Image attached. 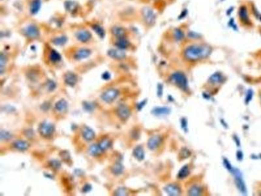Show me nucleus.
<instances>
[{
  "label": "nucleus",
  "instance_id": "0eeeda50",
  "mask_svg": "<svg viewBox=\"0 0 261 196\" xmlns=\"http://www.w3.org/2000/svg\"><path fill=\"white\" fill-rule=\"evenodd\" d=\"M142 16L147 24H152L155 21V15L154 11L149 7H144L142 9Z\"/></svg>",
  "mask_w": 261,
  "mask_h": 196
},
{
  "label": "nucleus",
  "instance_id": "a19ab883",
  "mask_svg": "<svg viewBox=\"0 0 261 196\" xmlns=\"http://www.w3.org/2000/svg\"><path fill=\"white\" fill-rule=\"evenodd\" d=\"M116 195H127V190L125 188H119L115 191Z\"/></svg>",
  "mask_w": 261,
  "mask_h": 196
},
{
  "label": "nucleus",
  "instance_id": "9b49d317",
  "mask_svg": "<svg viewBox=\"0 0 261 196\" xmlns=\"http://www.w3.org/2000/svg\"><path fill=\"white\" fill-rule=\"evenodd\" d=\"M162 142V138L159 136L151 137L147 141V147L151 150H155Z\"/></svg>",
  "mask_w": 261,
  "mask_h": 196
},
{
  "label": "nucleus",
  "instance_id": "ddd939ff",
  "mask_svg": "<svg viewBox=\"0 0 261 196\" xmlns=\"http://www.w3.org/2000/svg\"><path fill=\"white\" fill-rule=\"evenodd\" d=\"M91 54V51L90 49H86V48H82V49H80L76 52L74 57L77 60H81L88 58Z\"/></svg>",
  "mask_w": 261,
  "mask_h": 196
},
{
  "label": "nucleus",
  "instance_id": "20e7f679",
  "mask_svg": "<svg viewBox=\"0 0 261 196\" xmlns=\"http://www.w3.org/2000/svg\"><path fill=\"white\" fill-rule=\"evenodd\" d=\"M55 131L54 126L47 122H43L41 124L39 128V132L40 133L41 136L44 137H50L53 135Z\"/></svg>",
  "mask_w": 261,
  "mask_h": 196
},
{
  "label": "nucleus",
  "instance_id": "a211bd4d",
  "mask_svg": "<svg viewBox=\"0 0 261 196\" xmlns=\"http://www.w3.org/2000/svg\"><path fill=\"white\" fill-rule=\"evenodd\" d=\"M239 16H240V20L247 24L250 23V20L248 15V12L246 7H241L239 11Z\"/></svg>",
  "mask_w": 261,
  "mask_h": 196
},
{
  "label": "nucleus",
  "instance_id": "58836bf2",
  "mask_svg": "<svg viewBox=\"0 0 261 196\" xmlns=\"http://www.w3.org/2000/svg\"><path fill=\"white\" fill-rule=\"evenodd\" d=\"M190 154H191L190 151L188 149H187L186 148H183L180 151V156H181L180 158H187L190 156Z\"/></svg>",
  "mask_w": 261,
  "mask_h": 196
},
{
  "label": "nucleus",
  "instance_id": "c85d7f7f",
  "mask_svg": "<svg viewBox=\"0 0 261 196\" xmlns=\"http://www.w3.org/2000/svg\"><path fill=\"white\" fill-rule=\"evenodd\" d=\"M49 59L52 62H59L62 60V56L58 53V52L56 50H52L50 51L49 54Z\"/></svg>",
  "mask_w": 261,
  "mask_h": 196
},
{
  "label": "nucleus",
  "instance_id": "7c9ffc66",
  "mask_svg": "<svg viewBox=\"0 0 261 196\" xmlns=\"http://www.w3.org/2000/svg\"><path fill=\"white\" fill-rule=\"evenodd\" d=\"M99 147L101 148V149L103 151H105L107 149H109L111 146V141L108 139L104 138L100 141V143L98 144Z\"/></svg>",
  "mask_w": 261,
  "mask_h": 196
},
{
  "label": "nucleus",
  "instance_id": "39448f33",
  "mask_svg": "<svg viewBox=\"0 0 261 196\" xmlns=\"http://www.w3.org/2000/svg\"><path fill=\"white\" fill-rule=\"evenodd\" d=\"M119 91L115 88L108 89L102 94L101 99L103 101L107 103H110L118 97Z\"/></svg>",
  "mask_w": 261,
  "mask_h": 196
},
{
  "label": "nucleus",
  "instance_id": "a18cd8bd",
  "mask_svg": "<svg viewBox=\"0 0 261 196\" xmlns=\"http://www.w3.org/2000/svg\"><path fill=\"white\" fill-rule=\"evenodd\" d=\"M92 187H91V184H86L84 185V186L82 188V192L83 193H88L89 191H91Z\"/></svg>",
  "mask_w": 261,
  "mask_h": 196
},
{
  "label": "nucleus",
  "instance_id": "aec40b11",
  "mask_svg": "<svg viewBox=\"0 0 261 196\" xmlns=\"http://www.w3.org/2000/svg\"><path fill=\"white\" fill-rule=\"evenodd\" d=\"M133 154V156L135 157V158L137 159L138 161H142L144 159L145 154L142 146H137V147L134 148Z\"/></svg>",
  "mask_w": 261,
  "mask_h": 196
},
{
  "label": "nucleus",
  "instance_id": "de8ad7c7",
  "mask_svg": "<svg viewBox=\"0 0 261 196\" xmlns=\"http://www.w3.org/2000/svg\"><path fill=\"white\" fill-rule=\"evenodd\" d=\"M146 103H147V99H144V101H142L141 103H139L138 104H137V107L138 108V111L142 110V108L145 106V105L146 104Z\"/></svg>",
  "mask_w": 261,
  "mask_h": 196
},
{
  "label": "nucleus",
  "instance_id": "393cba45",
  "mask_svg": "<svg viewBox=\"0 0 261 196\" xmlns=\"http://www.w3.org/2000/svg\"><path fill=\"white\" fill-rule=\"evenodd\" d=\"M112 173L115 175H120L122 174L124 171V165L121 163H116L112 166L111 169Z\"/></svg>",
  "mask_w": 261,
  "mask_h": 196
},
{
  "label": "nucleus",
  "instance_id": "72a5a7b5",
  "mask_svg": "<svg viewBox=\"0 0 261 196\" xmlns=\"http://www.w3.org/2000/svg\"><path fill=\"white\" fill-rule=\"evenodd\" d=\"M84 110L86 112H92L95 108V103L90 101H84L82 105Z\"/></svg>",
  "mask_w": 261,
  "mask_h": 196
},
{
  "label": "nucleus",
  "instance_id": "423d86ee",
  "mask_svg": "<svg viewBox=\"0 0 261 196\" xmlns=\"http://www.w3.org/2000/svg\"><path fill=\"white\" fill-rule=\"evenodd\" d=\"M24 35L29 39H36L39 36V29L37 26L30 24L24 29Z\"/></svg>",
  "mask_w": 261,
  "mask_h": 196
},
{
  "label": "nucleus",
  "instance_id": "dca6fc26",
  "mask_svg": "<svg viewBox=\"0 0 261 196\" xmlns=\"http://www.w3.org/2000/svg\"><path fill=\"white\" fill-rule=\"evenodd\" d=\"M115 45L117 48H118L120 49L125 50L127 49L128 46H129V41L125 37H120L117 38V41H116Z\"/></svg>",
  "mask_w": 261,
  "mask_h": 196
},
{
  "label": "nucleus",
  "instance_id": "f257e3e1",
  "mask_svg": "<svg viewBox=\"0 0 261 196\" xmlns=\"http://www.w3.org/2000/svg\"><path fill=\"white\" fill-rule=\"evenodd\" d=\"M211 53V48L206 45H191L184 50L185 58L189 61H197L207 58Z\"/></svg>",
  "mask_w": 261,
  "mask_h": 196
},
{
  "label": "nucleus",
  "instance_id": "49530a36",
  "mask_svg": "<svg viewBox=\"0 0 261 196\" xmlns=\"http://www.w3.org/2000/svg\"><path fill=\"white\" fill-rule=\"evenodd\" d=\"M181 127L184 130H188V121L185 119H182L181 121Z\"/></svg>",
  "mask_w": 261,
  "mask_h": 196
},
{
  "label": "nucleus",
  "instance_id": "1a4fd4ad",
  "mask_svg": "<svg viewBox=\"0 0 261 196\" xmlns=\"http://www.w3.org/2000/svg\"><path fill=\"white\" fill-rule=\"evenodd\" d=\"M117 115L121 120H127L130 115V111L129 107L125 105H120L117 108Z\"/></svg>",
  "mask_w": 261,
  "mask_h": 196
},
{
  "label": "nucleus",
  "instance_id": "ea45409f",
  "mask_svg": "<svg viewBox=\"0 0 261 196\" xmlns=\"http://www.w3.org/2000/svg\"><path fill=\"white\" fill-rule=\"evenodd\" d=\"M184 33H183L180 29H176L175 30V37L176 40H181L184 38Z\"/></svg>",
  "mask_w": 261,
  "mask_h": 196
},
{
  "label": "nucleus",
  "instance_id": "4c0bfd02",
  "mask_svg": "<svg viewBox=\"0 0 261 196\" xmlns=\"http://www.w3.org/2000/svg\"><path fill=\"white\" fill-rule=\"evenodd\" d=\"M46 88L50 91H54L56 88V84L53 81L49 80L46 82Z\"/></svg>",
  "mask_w": 261,
  "mask_h": 196
},
{
  "label": "nucleus",
  "instance_id": "f03ea898",
  "mask_svg": "<svg viewBox=\"0 0 261 196\" xmlns=\"http://www.w3.org/2000/svg\"><path fill=\"white\" fill-rule=\"evenodd\" d=\"M171 81L172 83L179 87L182 90L188 89V81L184 73L176 72L173 73L171 77Z\"/></svg>",
  "mask_w": 261,
  "mask_h": 196
},
{
  "label": "nucleus",
  "instance_id": "2f4dec72",
  "mask_svg": "<svg viewBox=\"0 0 261 196\" xmlns=\"http://www.w3.org/2000/svg\"><path fill=\"white\" fill-rule=\"evenodd\" d=\"M92 29L100 37L103 38L105 36V31H104V29L99 24H94L92 26Z\"/></svg>",
  "mask_w": 261,
  "mask_h": 196
},
{
  "label": "nucleus",
  "instance_id": "bb28decb",
  "mask_svg": "<svg viewBox=\"0 0 261 196\" xmlns=\"http://www.w3.org/2000/svg\"><path fill=\"white\" fill-rule=\"evenodd\" d=\"M189 175V169L188 165L183 166L178 173V178L179 179H184Z\"/></svg>",
  "mask_w": 261,
  "mask_h": 196
},
{
  "label": "nucleus",
  "instance_id": "79ce46f5",
  "mask_svg": "<svg viewBox=\"0 0 261 196\" xmlns=\"http://www.w3.org/2000/svg\"><path fill=\"white\" fill-rule=\"evenodd\" d=\"M253 91L251 90H249L247 91V95L246 97V103L247 104L250 102L251 100L253 98Z\"/></svg>",
  "mask_w": 261,
  "mask_h": 196
},
{
  "label": "nucleus",
  "instance_id": "473e14b6",
  "mask_svg": "<svg viewBox=\"0 0 261 196\" xmlns=\"http://www.w3.org/2000/svg\"><path fill=\"white\" fill-rule=\"evenodd\" d=\"M65 7L66 8V9L69 12H73L78 7V4L72 1H67L65 3Z\"/></svg>",
  "mask_w": 261,
  "mask_h": 196
},
{
  "label": "nucleus",
  "instance_id": "f3484780",
  "mask_svg": "<svg viewBox=\"0 0 261 196\" xmlns=\"http://www.w3.org/2000/svg\"><path fill=\"white\" fill-rule=\"evenodd\" d=\"M170 108L166 107H159L154 108L151 113L155 116H164L167 115L170 113Z\"/></svg>",
  "mask_w": 261,
  "mask_h": 196
},
{
  "label": "nucleus",
  "instance_id": "4468645a",
  "mask_svg": "<svg viewBox=\"0 0 261 196\" xmlns=\"http://www.w3.org/2000/svg\"><path fill=\"white\" fill-rule=\"evenodd\" d=\"M82 137L87 141H90L95 138V133L93 132L92 129L88 127V126H84L82 131Z\"/></svg>",
  "mask_w": 261,
  "mask_h": 196
},
{
  "label": "nucleus",
  "instance_id": "c756f323",
  "mask_svg": "<svg viewBox=\"0 0 261 196\" xmlns=\"http://www.w3.org/2000/svg\"><path fill=\"white\" fill-rule=\"evenodd\" d=\"M202 193V188L199 186H193L192 187H191L188 191L189 195H193V196L200 195H201Z\"/></svg>",
  "mask_w": 261,
  "mask_h": 196
},
{
  "label": "nucleus",
  "instance_id": "6e6552de",
  "mask_svg": "<svg viewBox=\"0 0 261 196\" xmlns=\"http://www.w3.org/2000/svg\"><path fill=\"white\" fill-rule=\"evenodd\" d=\"M107 54L110 58L115 60H123L126 57V53L124 50L117 49H111L107 52Z\"/></svg>",
  "mask_w": 261,
  "mask_h": 196
},
{
  "label": "nucleus",
  "instance_id": "cd10ccee",
  "mask_svg": "<svg viewBox=\"0 0 261 196\" xmlns=\"http://www.w3.org/2000/svg\"><path fill=\"white\" fill-rule=\"evenodd\" d=\"M52 43L56 46H62L65 45L67 41V38L66 36H62L55 37L52 39Z\"/></svg>",
  "mask_w": 261,
  "mask_h": 196
},
{
  "label": "nucleus",
  "instance_id": "7ed1b4c3",
  "mask_svg": "<svg viewBox=\"0 0 261 196\" xmlns=\"http://www.w3.org/2000/svg\"><path fill=\"white\" fill-rule=\"evenodd\" d=\"M234 176V180H235V184L238 188V189L240 191V192L243 194H246L247 193V189L246 186L245 184V182L243 180V178L242 176V173L238 169H233V170L231 172Z\"/></svg>",
  "mask_w": 261,
  "mask_h": 196
},
{
  "label": "nucleus",
  "instance_id": "c03bdc74",
  "mask_svg": "<svg viewBox=\"0 0 261 196\" xmlns=\"http://www.w3.org/2000/svg\"><path fill=\"white\" fill-rule=\"evenodd\" d=\"M60 156H62V158L63 160H69V159H70V156H69V152H65V151L61 152Z\"/></svg>",
  "mask_w": 261,
  "mask_h": 196
},
{
  "label": "nucleus",
  "instance_id": "a878e982",
  "mask_svg": "<svg viewBox=\"0 0 261 196\" xmlns=\"http://www.w3.org/2000/svg\"><path fill=\"white\" fill-rule=\"evenodd\" d=\"M88 151L90 154L92 156H97L103 152V150L101 149V148L99 147V145H91L89 148Z\"/></svg>",
  "mask_w": 261,
  "mask_h": 196
},
{
  "label": "nucleus",
  "instance_id": "b1692460",
  "mask_svg": "<svg viewBox=\"0 0 261 196\" xmlns=\"http://www.w3.org/2000/svg\"><path fill=\"white\" fill-rule=\"evenodd\" d=\"M41 7V0H33L31 6H30V12L32 15H36L40 10Z\"/></svg>",
  "mask_w": 261,
  "mask_h": 196
},
{
  "label": "nucleus",
  "instance_id": "3c124183",
  "mask_svg": "<svg viewBox=\"0 0 261 196\" xmlns=\"http://www.w3.org/2000/svg\"><path fill=\"white\" fill-rule=\"evenodd\" d=\"M243 153H242V151H238L237 152V153H236V157H237V159H238V160H239V161H242V159H243Z\"/></svg>",
  "mask_w": 261,
  "mask_h": 196
},
{
  "label": "nucleus",
  "instance_id": "f8f14e48",
  "mask_svg": "<svg viewBox=\"0 0 261 196\" xmlns=\"http://www.w3.org/2000/svg\"><path fill=\"white\" fill-rule=\"evenodd\" d=\"M165 191L169 195H179L181 194V189L179 186L175 184H168L164 188Z\"/></svg>",
  "mask_w": 261,
  "mask_h": 196
},
{
  "label": "nucleus",
  "instance_id": "37998d69",
  "mask_svg": "<svg viewBox=\"0 0 261 196\" xmlns=\"http://www.w3.org/2000/svg\"><path fill=\"white\" fill-rule=\"evenodd\" d=\"M223 163H224V165H225V168L226 169H227L229 171H230V172H232V171L233 170V167H232V165L230 164V163L229 162V161L227 160V159H224L223 160Z\"/></svg>",
  "mask_w": 261,
  "mask_h": 196
},
{
  "label": "nucleus",
  "instance_id": "c9c22d12",
  "mask_svg": "<svg viewBox=\"0 0 261 196\" xmlns=\"http://www.w3.org/2000/svg\"><path fill=\"white\" fill-rule=\"evenodd\" d=\"M12 136L11 134L8 132H7V131H4V130H2L1 131V133H0V138H1V140H8V139H11Z\"/></svg>",
  "mask_w": 261,
  "mask_h": 196
},
{
  "label": "nucleus",
  "instance_id": "09e8293b",
  "mask_svg": "<svg viewBox=\"0 0 261 196\" xmlns=\"http://www.w3.org/2000/svg\"><path fill=\"white\" fill-rule=\"evenodd\" d=\"M163 86L162 84H159L158 85V95L159 97L161 96L162 94H163Z\"/></svg>",
  "mask_w": 261,
  "mask_h": 196
},
{
  "label": "nucleus",
  "instance_id": "4be33fe9",
  "mask_svg": "<svg viewBox=\"0 0 261 196\" xmlns=\"http://www.w3.org/2000/svg\"><path fill=\"white\" fill-rule=\"evenodd\" d=\"M224 81H225V78L223 76V75L220 73H214L212 75H211V77H210V79H209V81L213 84L221 83V82H223Z\"/></svg>",
  "mask_w": 261,
  "mask_h": 196
},
{
  "label": "nucleus",
  "instance_id": "f704fd0d",
  "mask_svg": "<svg viewBox=\"0 0 261 196\" xmlns=\"http://www.w3.org/2000/svg\"><path fill=\"white\" fill-rule=\"evenodd\" d=\"M6 63H7L6 56L3 53H2L1 56H0V72H1L2 75L4 71V67L5 66Z\"/></svg>",
  "mask_w": 261,
  "mask_h": 196
},
{
  "label": "nucleus",
  "instance_id": "e433bc0d",
  "mask_svg": "<svg viewBox=\"0 0 261 196\" xmlns=\"http://www.w3.org/2000/svg\"><path fill=\"white\" fill-rule=\"evenodd\" d=\"M50 167L54 169H59L61 167V163L57 160H52L49 162Z\"/></svg>",
  "mask_w": 261,
  "mask_h": 196
},
{
  "label": "nucleus",
  "instance_id": "8fccbe9b",
  "mask_svg": "<svg viewBox=\"0 0 261 196\" xmlns=\"http://www.w3.org/2000/svg\"><path fill=\"white\" fill-rule=\"evenodd\" d=\"M110 77H111L110 74V73H108V72H104L103 73V75H102V78L104 80H105V81H108V80L110 79Z\"/></svg>",
  "mask_w": 261,
  "mask_h": 196
},
{
  "label": "nucleus",
  "instance_id": "2eb2a0df",
  "mask_svg": "<svg viewBox=\"0 0 261 196\" xmlns=\"http://www.w3.org/2000/svg\"><path fill=\"white\" fill-rule=\"evenodd\" d=\"M64 80H65V82L67 85H69V86L73 87L76 84L78 78H77V76L75 73H67L65 75Z\"/></svg>",
  "mask_w": 261,
  "mask_h": 196
},
{
  "label": "nucleus",
  "instance_id": "6ab92c4d",
  "mask_svg": "<svg viewBox=\"0 0 261 196\" xmlns=\"http://www.w3.org/2000/svg\"><path fill=\"white\" fill-rule=\"evenodd\" d=\"M55 108L58 112H64L67 111L68 108V103L66 100L64 99H62L59 100L58 102H56L55 105Z\"/></svg>",
  "mask_w": 261,
  "mask_h": 196
},
{
  "label": "nucleus",
  "instance_id": "412c9836",
  "mask_svg": "<svg viewBox=\"0 0 261 196\" xmlns=\"http://www.w3.org/2000/svg\"><path fill=\"white\" fill-rule=\"evenodd\" d=\"M111 32L114 36H116L117 38L124 37L126 33L125 29L120 26H114L112 28Z\"/></svg>",
  "mask_w": 261,
  "mask_h": 196
},
{
  "label": "nucleus",
  "instance_id": "5701e85b",
  "mask_svg": "<svg viewBox=\"0 0 261 196\" xmlns=\"http://www.w3.org/2000/svg\"><path fill=\"white\" fill-rule=\"evenodd\" d=\"M29 143L25 141H16L13 143V146L16 149L24 151L26 150L29 148Z\"/></svg>",
  "mask_w": 261,
  "mask_h": 196
},
{
  "label": "nucleus",
  "instance_id": "9d476101",
  "mask_svg": "<svg viewBox=\"0 0 261 196\" xmlns=\"http://www.w3.org/2000/svg\"><path fill=\"white\" fill-rule=\"evenodd\" d=\"M92 37L91 32L86 29H81L78 31L76 33V37L78 41L81 43H87L88 42Z\"/></svg>",
  "mask_w": 261,
  "mask_h": 196
}]
</instances>
